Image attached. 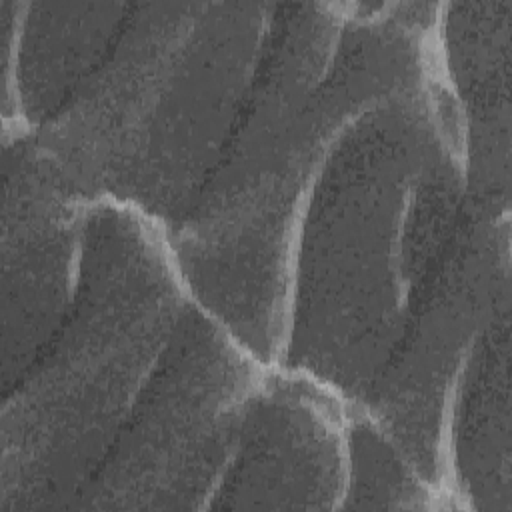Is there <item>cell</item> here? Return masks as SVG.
Instances as JSON below:
<instances>
[{
  "label": "cell",
  "mask_w": 512,
  "mask_h": 512,
  "mask_svg": "<svg viewBox=\"0 0 512 512\" xmlns=\"http://www.w3.org/2000/svg\"><path fill=\"white\" fill-rule=\"evenodd\" d=\"M334 64L348 98L298 228L278 366L362 406L470 192L438 26L350 22Z\"/></svg>",
  "instance_id": "obj_1"
},
{
  "label": "cell",
  "mask_w": 512,
  "mask_h": 512,
  "mask_svg": "<svg viewBox=\"0 0 512 512\" xmlns=\"http://www.w3.org/2000/svg\"><path fill=\"white\" fill-rule=\"evenodd\" d=\"M276 2H130L100 66L32 138L86 200L170 228L216 166L252 86Z\"/></svg>",
  "instance_id": "obj_2"
},
{
  "label": "cell",
  "mask_w": 512,
  "mask_h": 512,
  "mask_svg": "<svg viewBox=\"0 0 512 512\" xmlns=\"http://www.w3.org/2000/svg\"><path fill=\"white\" fill-rule=\"evenodd\" d=\"M344 2H276L222 154L168 228L194 302L264 364L280 360L306 198L348 86L334 64Z\"/></svg>",
  "instance_id": "obj_3"
},
{
  "label": "cell",
  "mask_w": 512,
  "mask_h": 512,
  "mask_svg": "<svg viewBox=\"0 0 512 512\" xmlns=\"http://www.w3.org/2000/svg\"><path fill=\"white\" fill-rule=\"evenodd\" d=\"M190 298L166 224L92 200L72 308L2 394L0 510L74 506Z\"/></svg>",
  "instance_id": "obj_4"
},
{
  "label": "cell",
  "mask_w": 512,
  "mask_h": 512,
  "mask_svg": "<svg viewBox=\"0 0 512 512\" xmlns=\"http://www.w3.org/2000/svg\"><path fill=\"white\" fill-rule=\"evenodd\" d=\"M268 364L190 298L72 508L208 510Z\"/></svg>",
  "instance_id": "obj_5"
},
{
  "label": "cell",
  "mask_w": 512,
  "mask_h": 512,
  "mask_svg": "<svg viewBox=\"0 0 512 512\" xmlns=\"http://www.w3.org/2000/svg\"><path fill=\"white\" fill-rule=\"evenodd\" d=\"M510 300V206L470 194L412 292L394 350L360 408L454 510L446 430L456 382L492 312Z\"/></svg>",
  "instance_id": "obj_6"
},
{
  "label": "cell",
  "mask_w": 512,
  "mask_h": 512,
  "mask_svg": "<svg viewBox=\"0 0 512 512\" xmlns=\"http://www.w3.org/2000/svg\"><path fill=\"white\" fill-rule=\"evenodd\" d=\"M2 394L30 368L76 298L92 200L74 192L32 132L2 140Z\"/></svg>",
  "instance_id": "obj_7"
},
{
  "label": "cell",
  "mask_w": 512,
  "mask_h": 512,
  "mask_svg": "<svg viewBox=\"0 0 512 512\" xmlns=\"http://www.w3.org/2000/svg\"><path fill=\"white\" fill-rule=\"evenodd\" d=\"M348 432L344 396L304 372L268 366L208 510H342Z\"/></svg>",
  "instance_id": "obj_8"
},
{
  "label": "cell",
  "mask_w": 512,
  "mask_h": 512,
  "mask_svg": "<svg viewBox=\"0 0 512 512\" xmlns=\"http://www.w3.org/2000/svg\"><path fill=\"white\" fill-rule=\"evenodd\" d=\"M130 2L0 0L2 140L38 130L100 66Z\"/></svg>",
  "instance_id": "obj_9"
},
{
  "label": "cell",
  "mask_w": 512,
  "mask_h": 512,
  "mask_svg": "<svg viewBox=\"0 0 512 512\" xmlns=\"http://www.w3.org/2000/svg\"><path fill=\"white\" fill-rule=\"evenodd\" d=\"M512 0L440 2L438 42L460 106L468 192L510 206Z\"/></svg>",
  "instance_id": "obj_10"
},
{
  "label": "cell",
  "mask_w": 512,
  "mask_h": 512,
  "mask_svg": "<svg viewBox=\"0 0 512 512\" xmlns=\"http://www.w3.org/2000/svg\"><path fill=\"white\" fill-rule=\"evenodd\" d=\"M446 478L454 510H512L510 300L482 326L456 382Z\"/></svg>",
  "instance_id": "obj_11"
},
{
  "label": "cell",
  "mask_w": 512,
  "mask_h": 512,
  "mask_svg": "<svg viewBox=\"0 0 512 512\" xmlns=\"http://www.w3.org/2000/svg\"><path fill=\"white\" fill-rule=\"evenodd\" d=\"M348 448V488L342 510H446L440 494L358 404H350Z\"/></svg>",
  "instance_id": "obj_12"
}]
</instances>
